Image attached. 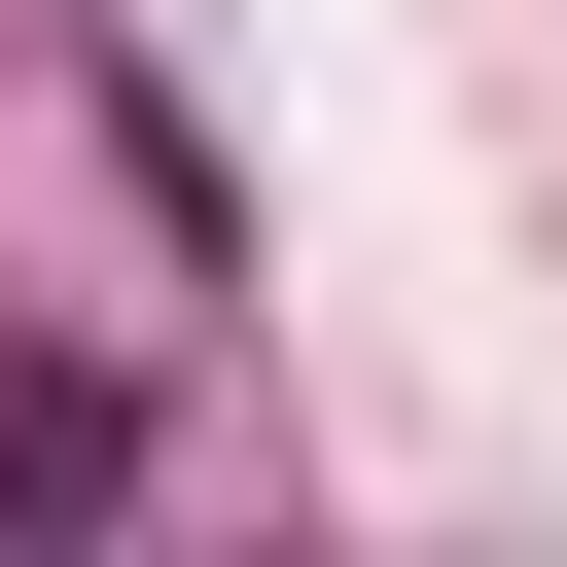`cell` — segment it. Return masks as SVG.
<instances>
[{
	"label": "cell",
	"instance_id": "cell-1",
	"mask_svg": "<svg viewBox=\"0 0 567 567\" xmlns=\"http://www.w3.org/2000/svg\"><path fill=\"white\" fill-rule=\"evenodd\" d=\"M106 496H142V390L106 354H0V532H106Z\"/></svg>",
	"mask_w": 567,
	"mask_h": 567
}]
</instances>
